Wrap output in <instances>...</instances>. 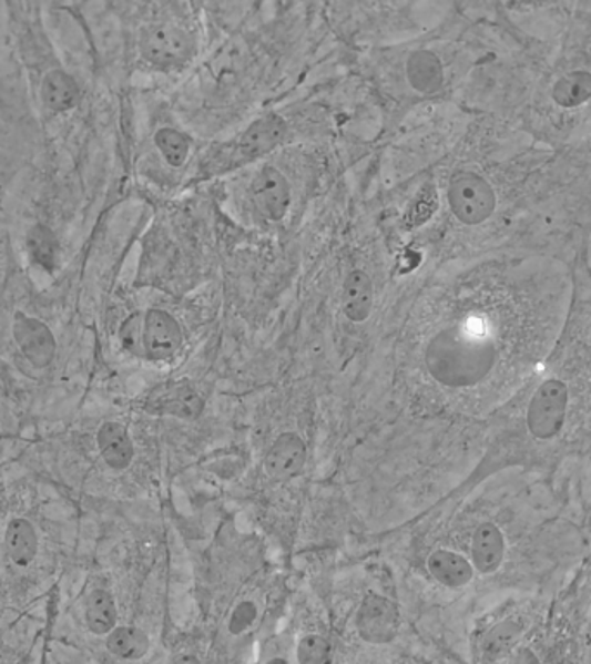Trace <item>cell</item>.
I'll list each match as a JSON object with an SVG mask.
<instances>
[{
    "label": "cell",
    "instance_id": "6da1fadb",
    "mask_svg": "<svg viewBox=\"0 0 591 664\" xmlns=\"http://www.w3.org/2000/svg\"><path fill=\"white\" fill-rule=\"evenodd\" d=\"M497 360L493 341L455 326L438 333L426 350L427 370L448 388L479 385L495 369Z\"/></svg>",
    "mask_w": 591,
    "mask_h": 664
},
{
    "label": "cell",
    "instance_id": "7a4b0ae2",
    "mask_svg": "<svg viewBox=\"0 0 591 664\" xmlns=\"http://www.w3.org/2000/svg\"><path fill=\"white\" fill-rule=\"evenodd\" d=\"M451 213L463 225H479L488 221L497 208V194L490 182L476 172H457L448 184Z\"/></svg>",
    "mask_w": 591,
    "mask_h": 664
},
{
    "label": "cell",
    "instance_id": "3957f363",
    "mask_svg": "<svg viewBox=\"0 0 591 664\" xmlns=\"http://www.w3.org/2000/svg\"><path fill=\"white\" fill-rule=\"evenodd\" d=\"M196 39L184 28L160 23L145 28L141 52L145 60L161 70H181L196 54Z\"/></svg>",
    "mask_w": 591,
    "mask_h": 664
},
{
    "label": "cell",
    "instance_id": "277c9868",
    "mask_svg": "<svg viewBox=\"0 0 591 664\" xmlns=\"http://www.w3.org/2000/svg\"><path fill=\"white\" fill-rule=\"evenodd\" d=\"M569 389L559 379H549L534 391L529 401L526 422L537 440H552L564 428L568 416Z\"/></svg>",
    "mask_w": 591,
    "mask_h": 664
},
{
    "label": "cell",
    "instance_id": "5b68a950",
    "mask_svg": "<svg viewBox=\"0 0 591 664\" xmlns=\"http://www.w3.org/2000/svg\"><path fill=\"white\" fill-rule=\"evenodd\" d=\"M355 626L361 641L374 645L389 644L400 630V611L395 602L383 595H365L355 616Z\"/></svg>",
    "mask_w": 591,
    "mask_h": 664
},
{
    "label": "cell",
    "instance_id": "8992f818",
    "mask_svg": "<svg viewBox=\"0 0 591 664\" xmlns=\"http://www.w3.org/2000/svg\"><path fill=\"white\" fill-rule=\"evenodd\" d=\"M286 134L287 123L283 116L275 113L265 114L251 123L241 135L231 154L232 165L241 166L265 156L284 141Z\"/></svg>",
    "mask_w": 591,
    "mask_h": 664
},
{
    "label": "cell",
    "instance_id": "52a82bcc",
    "mask_svg": "<svg viewBox=\"0 0 591 664\" xmlns=\"http://www.w3.org/2000/svg\"><path fill=\"white\" fill-rule=\"evenodd\" d=\"M184 343L181 324L169 311L151 308L144 314L145 358L165 362L175 357Z\"/></svg>",
    "mask_w": 591,
    "mask_h": 664
},
{
    "label": "cell",
    "instance_id": "ba28073f",
    "mask_svg": "<svg viewBox=\"0 0 591 664\" xmlns=\"http://www.w3.org/2000/svg\"><path fill=\"white\" fill-rule=\"evenodd\" d=\"M12 336L21 354L37 369L51 366L55 357V338L48 324L18 311L12 323Z\"/></svg>",
    "mask_w": 591,
    "mask_h": 664
},
{
    "label": "cell",
    "instance_id": "9c48e42d",
    "mask_svg": "<svg viewBox=\"0 0 591 664\" xmlns=\"http://www.w3.org/2000/svg\"><path fill=\"white\" fill-rule=\"evenodd\" d=\"M251 200L268 221H283L291 208V185L286 175L274 166H265L251 184Z\"/></svg>",
    "mask_w": 591,
    "mask_h": 664
},
{
    "label": "cell",
    "instance_id": "30bf717a",
    "mask_svg": "<svg viewBox=\"0 0 591 664\" xmlns=\"http://www.w3.org/2000/svg\"><path fill=\"white\" fill-rule=\"evenodd\" d=\"M306 464V445L296 432H283L272 443L263 469L275 483H287L302 474Z\"/></svg>",
    "mask_w": 591,
    "mask_h": 664
},
{
    "label": "cell",
    "instance_id": "8fae6325",
    "mask_svg": "<svg viewBox=\"0 0 591 664\" xmlns=\"http://www.w3.org/2000/svg\"><path fill=\"white\" fill-rule=\"evenodd\" d=\"M157 412L179 419H196L203 413L204 400L187 381L170 382L154 391L153 401Z\"/></svg>",
    "mask_w": 591,
    "mask_h": 664
},
{
    "label": "cell",
    "instance_id": "7c38bea8",
    "mask_svg": "<svg viewBox=\"0 0 591 664\" xmlns=\"http://www.w3.org/2000/svg\"><path fill=\"white\" fill-rule=\"evenodd\" d=\"M472 566L481 574H491L501 566L506 558V539L500 528L493 523H485L472 537Z\"/></svg>",
    "mask_w": 591,
    "mask_h": 664
},
{
    "label": "cell",
    "instance_id": "4fadbf2b",
    "mask_svg": "<svg viewBox=\"0 0 591 664\" xmlns=\"http://www.w3.org/2000/svg\"><path fill=\"white\" fill-rule=\"evenodd\" d=\"M98 447L102 460L113 471H125L134 460V441L125 426L120 422H104L98 431Z\"/></svg>",
    "mask_w": 591,
    "mask_h": 664
},
{
    "label": "cell",
    "instance_id": "5bb4252c",
    "mask_svg": "<svg viewBox=\"0 0 591 664\" xmlns=\"http://www.w3.org/2000/svg\"><path fill=\"white\" fill-rule=\"evenodd\" d=\"M343 314L351 323H365L374 308V284L367 272L351 270L343 284Z\"/></svg>",
    "mask_w": 591,
    "mask_h": 664
},
{
    "label": "cell",
    "instance_id": "9a60e30c",
    "mask_svg": "<svg viewBox=\"0 0 591 664\" xmlns=\"http://www.w3.org/2000/svg\"><path fill=\"white\" fill-rule=\"evenodd\" d=\"M4 549L9 561L18 568H28L39 554V535L28 519H12L6 528Z\"/></svg>",
    "mask_w": 591,
    "mask_h": 664
},
{
    "label": "cell",
    "instance_id": "2e32d148",
    "mask_svg": "<svg viewBox=\"0 0 591 664\" xmlns=\"http://www.w3.org/2000/svg\"><path fill=\"white\" fill-rule=\"evenodd\" d=\"M427 570L436 582L448 586V589H460L475 576V566L463 555L445 551V549L429 555Z\"/></svg>",
    "mask_w": 591,
    "mask_h": 664
},
{
    "label": "cell",
    "instance_id": "e0dca14e",
    "mask_svg": "<svg viewBox=\"0 0 591 664\" xmlns=\"http://www.w3.org/2000/svg\"><path fill=\"white\" fill-rule=\"evenodd\" d=\"M407 79L420 94H435L445 83V73L438 55L431 51H417L408 58Z\"/></svg>",
    "mask_w": 591,
    "mask_h": 664
},
{
    "label": "cell",
    "instance_id": "ac0fdd59",
    "mask_svg": "<svg viewBox=\"0 0 591 664\" xmlns=\"http://www.w3.org/2000/svg\"><path fill=\"white\" fill-rule=\"evenodd\" d=\"M79 94L75 79L63 70L49 71L43 79L42 89H40L43 104L52 113H64V111L75 108Z\"/></svg>",
    "mask_w": 591,
    "mask_h": 664
},
{
    "label": "cell",
    "instance_id": "d6986e66",
    "mask_svg": "<svg viewBox=\"0 0 591 664\" xmlns=\"http://www.w3.org/2000/svg\"><path fill=\"white\" fill-rule=\"evenodd\" d=\"M85 623L94 635H110L118 623V607L111 592L95 589L86 597Z\"/></svg>",
    "mask_w": 591,
    "mask_h": 664
},
{
    "label": "cell",
    "instance_id": "ffe728a7",
    "mask_svg": "<svg viewBox=\"0 0 591 664\" xmlns=\"http://www.w3.org/2000/svg\"><path fill=\"white\" fill-rule=\"evenodd\" d=\"M106 647L120 660L137 661L150 653L151 641L147 633L137 626H116L108 635Z\"/></svg>",
    "mask_w": 591,
    "mask_h": 664
},
{
    "label": "cell",
    "instance_id": "44dd1931",
    "mask_svg": "<svg viewBox=\"0 0 591 664\" xmlns=\"http://www.w3.org/2000/svg\"><path fill=\"white\" fill-rule=\"evenodd\" d=\"M552 99L556 104L565 110L581 106L591 99V73L590 71H571L568 75L560 76L553 83Z\"/></svg>",
    "mask_w": 591,
    "mask_h": 664
},
{
    "label": "cell",
    "instance_id": "7402d4cb",
    "mask_svg": "<svg viewBox=\"0 0 591 664\" xmlns=\"http://www.w3.org/2000/svg\"><path fill=\"white\" fill-rule=\"evenodd\" d=\"M28 255L37 267L52 272L58 262V239L48 225L37 224L27 237Z\"/></svg>",
    "mask_w": 591,
    "mask_h": 664
},
{
    "label": "cell",
    "instance_id": "603a6c76",
    "mask_svg": "<svg viewBox=\"0 0 591 664\" xmlns=\"http://www.w3.org/2000/svg\"><path fill=\"white\" fill-rule=\"evenodd\" d=\"M154 142L160 150L161 156L165 157V162L173 168H181L187 162L188 153H191V142L187 135L182 134L179 130L160 129L154 135Z\"/></svg>",
    "mask_w": 591,
    "mask_h": 664
},
{
    "label": "cell",
    "instance_id": "cb8c5ba5",
    "mask_svg": "<svg viewBox=\"0 0 591 664\" xmlns=\"http://www.w3.org/2000/svg\"><path fill=\"white\" fill-rule=\"evenodd\" d=\"M299 664H333V647L322 635H306L299 641L296 651Z\"/></svg>",
    "mask_w": 591,
    "mask_h": 664
},
{
    "label": "cell",
    "instance_id": "d4e9b609",
    "mask_svg": "<svg viewBox=\"0 0 591 664\" xmlns=\"http://www.w3.org/2000/svg\"><path fill=\"white\" fill-rule=\"evenodd\" d=\"M123 348L135 357L145 358L144 348V314L130 315L120 329Z\"/></svg>",
    "mask_w": 591,
    "mask_h": 664
},
{
    "label": "cell",
    "instance_id": "484cf974",
    "mask_svg": "<svg viewBox=\"0 0 591 664\" xmlns=\"http://www.w3.org/2000/svg\"><path fill=\"white\" fill-rule=\"evenodd\" d=\"M517 633H519V629L510 622L495 626V629L486 635L485 644H482L485 653L491 654V656L503 653V651L516 641Z\"/></svg>",
    "mask_w": 591,
    "mask_h": 664
},
{
    "label": "cell",
    "instance_id": "4316f807",
    "mask_svg": "<svg viewBox=\"0 0 591 664\" xmlns=\"http://www.w3.org/2000/svg\"><path fill=\"white\" fill-rule=\"evenodd\" d=\"M256 614H258V611H256V605L253 602H241L232 613L231 620H228V632L232 635H241V633L246 632L255 623Z\"/></svg>",
    "mask_w": 591,
    "mask_h": 664
},
{
    "label": "cell",
    "instance_id": "83f0119b",
    "mask_svg": "<svg viewBox=\"0 0 591 664\" xmlns=\"http://www.w3.org/2000/svg\"><path fill=\"white\" fill-rule=\"evenodd\" d=\"M509 664H541L540 660H538L537 654L533 651H529V648H522L519 653L513 654L512 660H510Z\"/></svg>",
    "mask_w": 591,
    "mask_h": 664
},
{
    "label": "cell",
    "instance_id": "f1b7e54d",
    "mask_svg": "<svg viewBox=\"0 0 591 664\" xmlns=\"http://www.w3.org/2000/svg\"><path fill=\"white\" fill-rule=\"evenodd\" d=\"M172 664H203L200 657L192 656V654H179L173 657Z\"/></svg>",
    "mask_w": 591,
    "mask_h": 664
},
{
    "label": "cell",
    "instance_id": "f546056e",
    "mask_svg": "<svg viewBox=\"0 0 591 664\" xmlns=\"http://www.w3.org/2000/svg\"><path fill=\"white\" fill-rule=\"evenodd\" d=\"M265 664H287V661L283 660V657H274V660L267 661Z\"/></svg>",
    "mask_w": 591,
    "mask_h": 664
}]
</instances>
